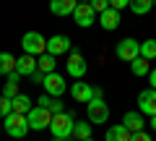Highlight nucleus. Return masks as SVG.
<instances>
[{
    "instance_id": "obj_1",
    "label": "nucleus",
    "mask_w": 156,
    "mask_h": 141,
    "mask_svg": "<svg viewBox=\"0 0 156 141\" xmlns=\"http://www.w3.org/2000/svg\"><path fill=\"white\" fill-rule=\"evenodd\" d=\"M73 128H76V113H60L52 118V139H65L70 141L73 139Z\"/></svg>"
},
{
    "instance_id": "obj_2",
    "label": "nucleus",
    "mask_w": 156,
    "mask_h": 141,
    "mask_svg": "<svg viewBox=\"0 0 156 141\" xmlns=\"http://www.w3.org/2000/svg\"><path fill=\"white\" fill-rule=\"evenodd\" d=\"M115 55L120 58L122 63H133V60H138V58H140V42L133 39V37H125V39L117 42Z\"/></svg>"
},
{
    "instance_id": "obj_3",
    "label": "nucleus",
    "mask_w": 156,
    "mask_h": 141,
    "mask_svg": "<svg viewBox=\"0 0 156 141\" xmlns=\"http://www.w3.org/2000/svg\"><path fill=\"white\" fill-rule=\"evenodd\" d=\"M21 47H23V52L26 55H44L47 52V39L42 37L39 32H26L23 34V39H21Z\"/></svg>"
},
{
    "instance_id": "obj_4",
    "label": "nucleus",
    "mask_w": 156,
    "mask_h": 141,
    "mask_svg": "<svg viewBox=\"0 0 156 141\" xmlns=\"http://www.w3.org/2000/svg\"><path fill=\"white\" fill-rule=\"evenodd\" d=\"M52 118H55V115H52L50 110H44V107H34L31 113L26 115V120H29V131H44V128H50V125H52Z\"/></svg>"
},
{
    "instance_id": "obj_5",
    "label": "nucleus",
    "mask_w": 156,
    "mask_h": 141,
    "mask_svg": "<svg viewBox=\"0 0 156 141\" xmlns=\"http://www.w3.org/2000/svg\"><path fill=\"white\" fill-rule=\"evenodd\" d=\"M26 131H29L26 115L11 113V115L5 118V133H8V136H13V139H23V136H26Z\"/></svg>"
},
{
    "instance_id": "obj_6",
    "label": "nucleus",
    "mask_w": 156,
    "mask_h": 141,
    "mask_svg": "<svg viewBox=\"0 0 156 141\" xmlns=\"http://www.w3.org/2000/svg\"><path fill=\"white\" fill-rule=\"evenodd\" d=\"M107 118H109V105L104 99H91L89 102V123L101 125V123H107Z\"/></svg>"
},
{
    "instance_id": "obj_7",
    "label": "nucleus",
    "mask_w": 156,
    "mask_h": 141,
    "mask_svg": "<svg viewBox=\"0 0 156 141\" xmlns=\"http://www.w3.org/2000/svg\"><path fill=\"white\" fill-rule=\"evenodd\" d=\"M138 113L146 118L156 115V89H143L138 94Z\"/></svg>"
},
{
    "instance_id": "obj_8",
    "label": "nucleus",
    "mask_w": 156,
    "mask_h": 141,
    "mask_svg": "<svg viewBox=\"0 0 156 141\" xmlns=\"http://www.w3.org/2000/svg\"><path fill=\"white\" fill-rule=\"evenodd\" d=\"M86 58L81 55L78 50H70V55H68V76H73L76 81H81V76H86Z\"/></svg>"
},
{
    "instance_id": "obj_9",
    "label": "nucleus",
    "mask_w": 156,
    "mask_h": 141,
    "mask_svg": "<svg viewBox=\"0 0 156 141\" xmlns=\"http://www.w3.org/2000/svg\"><path fill=\"white\" fill-rule=\"evenodd\" d=\"M70 39H68L65 34H55V37H50L47 39V55H70Z\"/></svg>"
},
{
    "instance_id": "obj_10",
    "label": "nucleus",
    "mask_w": 156,
    "mask_h": 141,
    "mask_svg": "<svg viewBox=\"0 0 156 141\" xmlns=\"http://www.w3.org/2000/svg\"><path fill=\"white\" fill-rule=\"evenodd\" d=\"M44 94H50V97H55V99H60L62 94H65V89H68V84H65V79L62 76H57V73H50V76H44Z\"/></svg>"
},
{
    "instance_id": "obj_11",
    "label": "nucleus",
    "mask_w": 156,
    "mask_h": 141,
    "mask_svg": "<svg viewBox=\"0 0 156 141\" xmlns=\"http://www.w3.org/2000/svg\"><path fill=\"white\" fill-rule=\"evenodd\" d=\"M73 21H76V26H81V29H91L94 21H96V13L91 11L89 3H78L76 13H73Z\"/></svg>"
},
{
    "instance_id": "obj_12",
    "label": "nucleus",
    "mask_w": 156,
    "mask_h": 141,
    "mask_svg": "<svg viewBox=\"0 0 156 141\" xmlns=\"http://www.w3.org/2000/svg\"><path fill=\"white\" fill-rule=\"evenodd\" d=\"M122 125L130 133H140V131H146V115H140L138 110H130L122 115Z\"/></svg>"
},
{
    "instance_id": "obj_13",
    "label": "nucleus",
    "mask_w": 156,
    "mask_h": 141,
    "mask_svg": "<svg viewBox=\"0 0 156 141\" xmlns=\"http://www.w3.org/2000/svg\"><path fill=\"white\" fill-rule=\"evenodd\" d=\"M70 97L76 102H86V105H89V102L94 99V86L86 84V81L81 79V81H76V84L70 86Z\"/></svg>"
},
{
    "instance_id": "obj_14",
    "label": "nucleus",
    "mask_w": 156,
    "mask_h": 141,
    "mask_svg": "<svg viewBox=\"0 0 156 141\" xmlns=\"http://www.w3.org/2000/svg\"><path fill=\"white\" fill-rule=\"evenodd\" d=\"M76 8H78L76 0H52V3H50V11L55 13V16H68V13L73 16Z\"/></svg>"
},
{
    "instance_id": "obj_15",
    "label": "nucleus",
    "mask_w": 156,
    "mask_h": 141,
    "mask_svg": "<svg viewBox=\"0 0 156 141\" xmlns=\"http://www.w3.org/2000/svg\"><path fill=\"white\" fill-rule=\"evenodd\" d=\"M99 26L104 29V32H115V29L120 26V13L112 11V8H107V11L99 16Z\"/></svg>"
},
{
    "instance_id": "obj_16",
    "label": "nucleus",
    "mask_w": 156,
    "mask_h": 141,
    "mask_svg": "<svg viewBox=\"0 0 156 141\" xmlns=\"http://www.w3.org/2000/svg\"><path fill=\"white\" fill-rule=\"evenodd\" d=\"M16 73H21V76H31V73H37V58H31V55H21L16 60Z\"/></svg>"
},
{
    "instance_id": "obj_17",
    "label": "nucleus",
    "mask_w": 156,
    "mask_h": 141,
    "mask_svg": "<svg viewBox=\"0 0 156 141\" xmlns=\"http://www.w3.org/2000/svg\"><path fill=\"white\" fill-rule=\"evenodd\" d=\"M104 139H107V141H130V139H133V133H130V131L120 123V125H109Z\"/></svg>"
},
{
    "instance_id": "obj_18",
    "label": "nucleus",
    "mask_w": 156,
    "mask_h": 141,
    "mask_svg": "<svg viewBox=\"0 0 156 141\" xmlns=\"http://www.w3.org/2000/svg\"><path fill=\"white\" fill-rule=\"evenodd\" d=\"M16 60L18 58L16 55H11V52H0V76H11V73H16Z\"/></svg>"
},
{
    "instance_id": "obj_19",
    "label": "nucleus",
    "mask_w": 156,
    "mask_h": 141,
    "mask_svg": "<svg viewBox=\"0 0 156 141\" xmlns=\"http://www.w3.org/2000/svg\"><path fill=\"white\" fill-rule=\"evenodd\" d=\"M11 105H13V113L16 115H29L31 113V97H26V94H18L16 99H11Z\"/></svg>"
},
{
    "instance_id": "obj_20",
    "label": "nucleus",
    "mask_w": 156,
    "mask_h": 141,
    "mask_svg": "<svg viewBox=\"0 0 156 141\" xmlns=\"http://www.w3.org/2000/svg\"><path fill=\"white\" fill-rule=\"evenodd\" d=\"M55 65H57V58H55V55H39V58H37V68H39L44 76L55 73Z\"/></svg>"
},
{
    "instance_id": "obj_21",
    "label": "nucleus",
    "mask_w": 156,
    "mask_h": 141,
    "mask_svg": "<svg viewBox=\"0 0 156 141\" xmlns=\"http://www.w3.org/2000/svg\"><path fill=\"white\" fill-rule=\"evenodd\" d=\"M73 139H76V141H89L91 139V123H89V120H76Z\"/></svg>"
},
{
    "instance_id": "obj_22",
    "label": "nucleus",
    "mask_w": 156,
    "mask_h": 141,
    "mask_svg": "<svg viewBox=\"0 0 156 141\" xmlns=\"http://www.w3.org/2000/svg\"><path fill=\"white\" fill-rule=\"evenodd\" d=\"M140 58H143V60H154L156 58V39L140 42Z\"/></svg>"
},
{
    "instance_id": "obj_23",
    "label": "nucleus",
    "mask_w": 156,
    "mask_h": 141,
    "mask_svg": "<svg viewBox=\"0 0 156 141\" xmlns=\"http://www.w3.org/2000/svg\"><path fill=\"white\" fill-rule=\"evenodd\" d=\"M154 6H156V3H151V0H130V11H133V13H138V16L148 13Z\"/></svg>"
},
{
    "instance_id": "obj_24",
    "label": "nucleus",
    "mask_w": 156,
    "mask_h": 141,
    "mask_svg": "<svg viewBox=\"0 0 156 141\" xmlns=\"http://www.w3.org/2000/svg\"><path fill=\"white\" fill-rule=\"evenodd\" d=\"M130 71H133L135 76H148V73H151V65H148V60L138 58V60H133V63H130Z\"/></svg>"
},
{
    "instance_id": "obj_25",
    "label": "nucleus",
    "mask_w": 156,
    "mask_h": 141,
    "mask_svg": "<svg viewBox=\"0 0 156 141\" xmlns=\"http://www.w3.org/2000/svg\"><path fill=\"white\" fill-rule=\"evenodd\" d=\"M18 94H21V91H18V84H8V81H5V86H3V97H5V99H16Z\"/></svg>"
},
{
    "instance_id": "obj_26",
    "label": "nucleus",
    "mask_w": 156,
    "mask_h": 141,
    "mask_svg": "<svg viewBox=\"0 0 156 141\" xmlns=\"http://www.w3.org/2000/svg\"><path fill=\"white\" fill-rule=\"evenodd\" d=\"M11 113H13V105H11V99L0 97V118H8Z\"/></svg>"
},
{
    "instance_id": "obj_27",
    "label": "nucleus",
    "mask_w": 156,
    "mask_h": 141,
    "mask_svg": "<svg viewBox=\"0 0 156 141\" xmlns=\"http://www.w3.org/2000/svg\"><path fill=\"white\" fill-rule=\"evenodd\" d=\"M89 6H91V11H94V13H99V16H101V13L109 8V3H107V0H91Z\"/></svg>"
},
{
    "instance_id": "obj_28",
    "label": "nucleus",
    "mask_w": 156,
    "mask_h": 141,
    "mask_svg": "<svg viewBox=\"0 0 156 141\" xmlns=\"http://www.w3.org/2000/svg\"><path fill=\"white\" fill-rule=\"evenodd\" d=\"M109 8L120 13V11H125V8H130V0H112V3H109Z\"/></svg>"
},
{
    "instance_id": "obj_29",
    "label": "nucleus",
    "mask_w": 156,
    "mask_h": 141,
    "mask_svg": "<svg viewBox=\"0 0 156 141\" xmlns=\"http://www.w3.org/2000/svg\"><path fill=\"white\" fill-rule=\"evenodd\" d=\"M50 113H52V115H60V113H65V107H62V99H55V97H52Z\"/></svg>"
},
{
    "instance_id": "obj_30",
    "label": "nucleus",
    "mask_w": 156,
    "mask_h": 141,
    "mask_svg": "<svg viewBox=\"0 0 156 141\" xmlns=\"http://www.w3.org/2000/svg\"><path fill=\"white\" fill-rule=\"evenodd\" d=\"M50 105H52V97H50V94H44V97H39V105H37V107L50 110Z\"/></svg>"
},
{
    "instance_id": "obj_31",
    "label": "nucleus",
    "mask_w": 156,
    "mask_h": 141,
    "mask_svg": "<svg viewBox=\"0 0 156 141\" xmlns=\"http://www.w3.org/2000/svg\"><path fill=\"white\" fill-rule=\"evenodd\" d=\"M130 141H154V139H151L146 131H140V133H133V139H130Z\"/></svg>"
},
{
    "instance_id": "obj_32",
    "label": "nucleus",
    "mask_w": 156,
    "mask_h": 141,
    "mask_svg": "<svg viewBox=\"0 0 156 141\" xmlns=\"http://www.w3.org/2000/svg\"><path fill=\"white\" fill-rule=\"evenodd\" d=\"M29 79H31L34 84H44V73H42L39 68H37V73H31V76H29Z\"/></svg>"
},
{
    "instance_id": "obj_33",
    "label": "nucleus",
    "mask_w": 156,
    "mask_h": 141,
    "mask_svg": "<svg viewBox=\"0 0 156 141\" xmlns=\"http://www.w3.org/2000/svg\"><path fill=\"white\" fill-rule=\"evenodd\" d=\"M146 79H148V84H151L148 89H156V68H151V73L146 76Z\"/></svg>"
},
{
    "instance_id": "obj_34",
    "label": "nucleus",
    "mask_w": 156,
    "mask_h": 141,
    "mask_svg": "<svg viewBox=\"0 0 156 141\" xmlns=\"http://www.w3.org/2000/svg\"><path fill=\"white\" fill-rule=\"evenodd\" d=\"M21 79H23L21 73H11V76H8L5 81H8V84H21Z\"/></svg>"
},
{
    "instance_id": "obj_35",
    "label": "nucleus",
    "mask_w": 156,
    "mask_h": 141,
    "mask_svg": "<svg viewBox=\"0 0 156 141\" xmlns=\"http://www.w3.org/2000/svg\"><path fill=\"white\" fill-rule=\"evenodd\" d=\"M151 131H156V115L151 118Z\"/></svg>"
},
{
    "instance_id": "obj_36",
    "label": "nucleus",
    "mask_w": 156,
    "mask_h": 141,
    "mask_svg": "<svg viewBox=\"0 0 156 141\" xmlns=\"http://www.w3.org/2000/svg\"><path fill=\"white\" fill-rule=\"evenodd\" d=\"M52 141H65V139H52Z\"/></svg>"
},
{
    "instance_id": "obj_37",
    "label": "nucleus",
    "mask_w": 156,
    "mask_h": 141,
    "mask_svg": "<svg viewBox=\"0 0 156 141\" xmlns=\"http://www.w3.org/2000/svg\"><path fill=\"white\" fill-rule=\"evenodd\" d=\"M0 133H3V125H0Z\"/></svg>"
},
{
    "instance_id": "obj_38",
    "label": "nucleus",
    "mask_w": 156,
    "mask_h": 141,
    "mask_svg": "<svg viewBox=\"0 0 156 141\" xmlns=\"http://www.w3.org/2000/svg\"><path fill=\"white\" fill-rule=\"evenodd\" d=\"M89 141H94V139H89Z\"/></svg>"
}]
</instances>
